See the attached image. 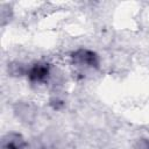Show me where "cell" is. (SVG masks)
I'll return each mask as SVG.
<instances>
[{
  "mask_svg": "<svg viewBox=\"0 0 149 149\" xmlns=\"http://www.w3.org/2000/svg\"><path fill=\"white\" fill-rule=\"evenodd\" d=\"M71 62L72 64L80 69H98L99 68V57L98 55L88 49H78L71 54Z\"/></svg>",
  "mask_w": 149,
  "mask_h": 149,
  "instance_id": "1",
  "label": "cell"
},
{
  "mask_svg": "<svg viewBox=\"0 0 149 149\" xmlns=\"http://www.w3.org/2000/svg\"><path fill=\"white\" fill-rule=\"evenodd\" d=\"M16 114L21 120L27 121V122L31 121L34 118V111H31L30 105H27V104H21L20 106H17Z\"/></svg>",
  "mask_w": 149,
  "mask_h": 149,
  "instance_id": "4",
  "label": "cell"
},
{
  "mask_svg": "<svg viewBox=\"0 0 149 149\" xmlns=\"http://www.w3.org/2000/svg\"><path fill=\"white\" fill-rule=\"evenodd\" d=\"M2 149H28V143L21 134L9 133L2 139Z\"/></svg>",
  "mask_w": 149,
  "mask_h": 149,
  "instance_id": "3",
  "label": "cell"
},
{
  "mask_svg": "<svg viewBox=\"0 0 149 149\" xmlns=\"http://www.w3.org/2000/svg\"><path fill=\"white\" fill-rule=\"evenodd\" d=\"M135 149H149V140L140 139L135 144Z\"/></svg>",
  "mask_w": 149,
  "mask_h": 149,
  "instance_id": "5",
  "label": "cell"
},
{
  "mask_svg": "<svg viewBox=\"0 0 149 149\" xmlns=\"http://www.w3.org/2000/svg\"><path fill=\"white\" fill-rule=\"evenodd\" d=\"M27 77L30 83L43 84L50 78V65L44 62H38L33 64L27 70Z\"/></svg>",
  "mask_w": 149,
  "mask_h": 149,
  "instance_id": "2",
  "label": "cell"
}]
</instances>
